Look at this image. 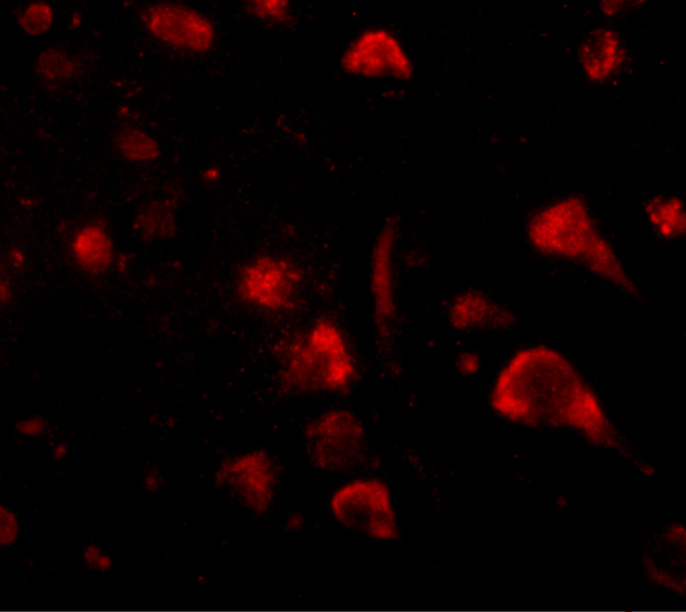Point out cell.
<instances>
[{
	"instance_id": "cell-14",
	"label": "cell",
	"mask_w": 686,
	"mask_h": 612,
	"mask_svg": "<svg viewBox=\"0 0 686 612\" xmlns=\"http://www.w3.org/2000/svg\"><path fill=\"white\" fill-rule=\"evenodd\" d=\"M649 226L662 240H681L686 232L685 204L682 198L673 195H656L644 206Z\"/></svg>"
},
{
	"instance_id": "cell-28",
	"label": "cell",
	"mask_w": 686,
	"mask_h": 612,
	"mask_svg": "<svg viewBox=\"0 0 686 612\" xmlns=\"http://www.w3.org/2000/svg\"><path fill=\"white\" fill-rule=\"evenodd\" d=\"M130 266V259L127 258L126 254L121 253L117 254V258L115 261V267L116 272L119 274H124L127 272V269H129Z\"/></svg>"
},
{
	"instance_id": "cell-27",
	"label": "cell",
	"mask_w": 686,
	"mask_h": 612,
	"mask_svg": "<svg viewBox=\"0 0 686 612\" xmlns=\"http://www.w3.org/2000/svg\"><path fill=\"white\" fill-rule=\"evenodd\" d=\"M202 179L204 180V182H206V184H217V182H219L221 179V170L218 168V166L211 165L209 166V168H206L203 171Z\"/></svg>"
},
{
	"instance_id": "cell-9",
	"label": "cell",
	"mask_w": 686,
	"mask_h": 612,
	"mask_svg": "<svg viewBox=\"0 0 686 612\" xmlns=\"http://www.w3.org/2000/svg\"><path fill=\"white\" fill-rule=\"evenodd\" d=\"M140 21L155 41L174 51L203 55L210 53L217 43L214 22L189 5L151 4L140 12Z\"/></svg>"
},
{
	"instance_id": "cell-3",
	"label": "cell",
	"mask_w": 686,
	"mask_h": 612,
	"mask_svg": "<svg viewBox=\"0 0 686 612\" xmlns=\"http://www.w3.org/2000/svg\"><path fill=\"white\" fill-rule=\"evenodd\" d=\"M279 386L297 395H343L360 380L346 332L331 319L279 339L274 346Z\"/></svg>"
},
{
	"instance_id": "cell-30",
	"label": "cell",
	"mask_w": 686,
	"mask_h": 612,
	"mask_svg": "<svg viewBox=\"0 0 686 612\" xmlns=\"http://www.w3.org/2000/svg\"><path fill=\"white\" fill-rule=\"evenodd\" d=\"M83 25V17L79 13H75L70 17V27L73 29L81 28Z\"/></svg>"
},
{
	"instance_id": "cell-4",
	"label": "cell",
	"mask_w": 686,
	"mask_h": 612,
	"mask_svg": "<svg viewBox=\"0 0 686 612\" xmlns=\"http://www.w3.org/2000/svg\"><path fill=\"white\" fill-rule=\"evenodd\" d=\"M332 519L352 534L387 544L400 537V519L388 484L378 478L342 483L329 500Z\"/></svg>"
},
{
	"instance_id": "cell-25",
	"label": "cell",
	"mask_w": 686,
	"mask_h": 612,
	"mask_svg": "<svg viewBox=\"0 0 686 612\" xmlns=\"http://www.w3.org/2000/svg\"><path fill=\"white\" fill-rule=\"evenodd\" d=\"M7 262L12 269L22 270L27 265V256L25 251L17 246H13L9 251H7Z\"/></svg>"
},
{
	"instance_id": "cell-29",
	"label": "cell",
	"mask_w": 686,
	"mask_h": 612,
	"mask_svg": "<svg viewBox=\"0 0 686 612\" xmlns=\"http://www.w3.org/2000/svg\"><path fill=\"white\" fill-rule=\"evenodd\" d=\"M68 453V448L66 447L65 444H58L57 447L53 449L52 455L55 459H62L67 456Z\"/></svg>"
},
{
	"instance_id": "cell-11",
	"label": "cell",
	"mask_w": 686,
	"mask_h": 612,
	"mask_svg": "<svg viewBox=\"0 0 686 612\" xmlns=\"http://www.w3.org/2000/svg\"><path fill=\"white\" fill-rule=\"evenodd\" d=\"M577 59L588 82L606 85L617 79L626 69L629 51L617 30L598 27L582 39Z\"/></svg>"
},
{
	"instance_id": "cell-31",
	"label": "cell",
	"mask_w": 686,
	"mask_h": 612,
	"mask_svg": "<svg viewBox=\"0 0 686 612\" xmlns=\"http://www.w3.org/2000/svg\"><path fill=\"white\" fill-rule=\"evenodd\" d=\"M145 482L149 490H156L159 486V480L154 475L147 476Z\"/></svg>"
},
{
	"instance_id": "cell-22",
	"label": "cell",
	"mask_w": 686,
	"mask_h": 612,
	"mask_svg": "<svg viewBox=\"0 0 686 612\" xmlns=\"http://www.w3.org/2000/svg\"><path fill=\"white\" fill-rule=\"evenodd\" d=\"M456 367L460 375L473 377L482 368L481 357L472 351L461 352L457 357Z\"/></svg>"
},
{
	"instance_id": "cell-5",
	"label": "cell",
	"mask_w": 686,
	"mask_h": 612,
	"mask_svg": "<svg viewBox=\"0 0 686 612\" xmlns=\"http://www.w3.org/2000/svg\"><path fill=\"white\" fill-rule=\"evenodd\" d=\"M305 286V272L297 262L263 253L238 270L235 292L244 306L277 316L290 314L300 306Z\"/></svg>"
},
{
	"instance_id": "cell-12",
	"label": "cell",
	"mask_w": 686,
	"mask_h": 612,
	"mask_svg": "<svg viewBox=\"0 0 686 612\" xmlns=\"http://www.w3.org/2000/svg\"><path fill=\"white\" fill-rule=\"evenodd\" d=\"M446 316L451 328L460 333L506 331L515 323V315L507 306L476 289L454 294Z\"/></svg>"
},
{
	"instance_id": "cell-20",
	"label": "cell",
	"mask_w": 686,
	"mask_h": 612,
	"mask_svg": "<svg viewBox=\"0 0 686 612\" xmlns=\"http://www.w3.org/2000/svg\"><path fill=\"white\" fill-rule=\"evenodd\" d=\"M21 534V524L17 514L11 508H0V545L2 548H11L17 544Z\"/></svg>"
},
{
	"instance_id": "cell-19",
	"label": "cell",
	"mask_w": 686,
	"mask_h": 612,
	"mask_svg": "<svg viewBox=\"0 0 686 612\" xmlns=\"http://www.w3.org/2000/svg\"><path fill=\"white\" fill-rule=\"evenodd\" d=\"M245 9L252 18L271 27H284L293 21L289 0H251L245 3Z\"/></svg>"
},
{
	"instance_id": "cell-7",
	"label": "cell",
	"mask_w": 686,
	"mask_h": 612,
	"mask_svg": "<svg viewBox=\"0 0 686 612\" xmlns=\"http://www.w3.org/2000/svg\"><path fill=\"white\" fill-rule=\"evenodd\" d=\"M343 73L366 81L408 82L416 66L408 49L394 31L369 27L358 33L340 55Z\"/></svg>"
},
{
	"instance_id": "cell-2",
	"label": "cell",
	"mask_w": 686,
	"mask_h": 612,
	"mask_svg": "<svg viewBox=\"0 0 686 612\" xmlns=\"http://www.w3.org/2000/svg\"><path fill=\"white\" fill-rule=\"evenodd\" d=\"M526 238L541 256L584 269L613 288L636 292L624 260L580 196L557 198L534 211L526 222Z\"/></svg>"
},
{
	"instance_id": "cell-26",
	"label": "cell",
	"mask_w": 686,
	"mask_h": 612,
	"mask_svg": "<svg viewBox=\"0 0 686 612\" xmlns=\"http://www.w3.org/2000/svg\"><path fill=\"white\" fill-rule=\"evenodd\" d=\"M13 299V288L7 278H3L2 283H0V301H2L3 306H7Z\"/></svg>"
},
{
	"instance_id": "cell-10",
	"label": "cell",
	"mask_w": 686,
	"mask_h": 612,
	"mask_svg": "<svg viewBox=\"0 0 686 612\" xmlns=\"http://www.w3.org/2000/svg\"><path fill=\"white\" fill-rule=\"evenodd\" d=\"M400 230L393 220L381 227L370 259V293L374 324L381 337L392 335L397 316L396 250Z\"/></svg>"
},
{
	"instance_id": "cell-15",
	"label": "cell",
	"mask_w": 686,
	"mask_h": 612,
	"mask_svg": "<svg viewBox=\"0 0 686 612\" xmlns=\"http://www.w3.org/2000/svg\"><path fill=\"white\" fill-rule=\"evenodd\" d=\"M132 228L143 241L162 242L171 240L178 232L175 202L163 200L150 203L134 218Z\"/></svg>"
},
{
	"instance_id": "cell-13",
	"label": "cell",
	"mask_w": 686,
	"mask_h": 612,
	"mask_svg": "<svg viewBox=\"0 0 686 612\" xmlns=\"http://www.w3.org/2000/svg\"><path fill=\"white\" fill-rule=\"evenodd\" d=\"M69 249L75 265L87 276L100 277L115 267L118 253L113 235L99 220L76 229L70 238Z\"/></svg>"
},
{
	"instance_id": "cell-33",
	"label": "cell",
	"mask_w": 686,
	"mask_h": 612,
	"mask_svg": "<svg viewBox=\"0 0 686 612\" xmlns=\"http://www.w3.org/2000/svg\"><path fill=\"white\" fill-rule=\"evenodd\" d=\"M130 108L129 107H122L119 109V115L121 116H127L129 115Z\"/></svg>"
},
{
	"instance_id": "cell-6",
	"label": "cell",
	"mask_w": 686,
	"mask_h": 612,
	"mask_svg": "<svg viewBox=\"0 0 686 612\" xmlns=\"http://www.w3.org/2000/svg\"><path fill=\"white\" fill-rule=\"evenodd\" d=\"M303 445L318 471L340 474L363 462L368 432L353 411L331 409L309 421L303 432Z\"/></svg>"
},
{
	"instance_id": "cell-23",
	"label": "cell",
	"mask_w": 686,
	"mask_h": 612,
	"mask_svg": "<svg viewBox=\"0 0 686 612\" xmlns=\"http://www.w3.org/2000/svg\"><path fill=\"white\" fill-rule=\"evenodd\" d=\"M645 2H627V0H604L598 4V9L604 17L613 18L617 17L629 9H636V7L643 6Z\"/></svg>"
},
{
	"instance_id": "cell-17",
	"label": "cell",
	"mask_w": 686,
	"mask_h": 612,
	"mask_svg": "<svg viewBox=\"0 0 686 612\" xmlns=\"http://www.w3.org/2000/svg\"><path fill=\"white\" fill-rule=\"evenodd\" d=\"M34 67L38 77L50 85H63L70 82L77 71L74 58L57 46L47 47L39 53Z\"/></svg>"
},
{
	"instance_id": "cell-8",
	"label": "cell",
	"mask_w": 686,
	"mask_h": 612,
	"mask_svg": "<svg viewBox=\"0 0 686 612\" xmlns=\"http://www.w3.org/2000/svg\"><path fill=\"white\" fill-rule=\"evenodd\" d=\"M215 480L245 511L262 516L276 503L281 472L270 453L252 450L227 459Z\"/></svg>"
},
{
	"instance_id": "cell-32",
	"label": "cell",
	"mask_w": 686,
	"mask_h": 612,
	"mask_svg": "<svg viewBox=\"0 0 686 612\" xmlns=\"http://www.w3.org/2000/svg\"><path fill=\"white\" fill-rule=\"evenodd\" d=\"M20 204L23 206V208L28 210L35 208V201L33 200V198L23 197L20 201Z\"/></svg>"
},
{
	"instance_id": "cell-18",
	"label": "cell",
	"mask_w": 686,
	"mask_h": 612,
	"mask_svg": "<svg viewBox=\"0 0 686 612\" xmlns=\"http://www.w3.org/2000/svg\"><path fill=\"white\" fill-rule=\"evenodd\" d=\"M22 33L29 37H44L55 25L54 7L47 2H30L23 6L17 17Z\"/></svg>"
},
{
	"instance_id": "cell-24",
	"label": "cell",
	"mask_w": 686,
	"mask_h": 612,
	"mask_svg": "<svg viewBox=\"0 0 686 612\" xmlns=\"http://www.w3.org/2000/svg\"><path fill=\"white\" fill-rule=\"evenodd\" d=\"M45 429L44 420L38 417H27L17 425L18 433L27 439H37L45 433Z\"/></svg>"
},
{
	"instance_id": "cell-16",
	"label": "cell",
	"mask_w": 686,
	"mask_h": 612,
	"mask_svg": "<svg viewBox=\"0 0 686 612\" xmlns=\"http://www.w3.org/2000/svg\"><path fill=\"white\" fill-rule=\"evenodd\" d=\"M115 147L124 160L135 164L154 163L162 154L161 146L153 135L134 126L118 131Z\"/></svg>"
},
{
	"instance_id": "cell-21",
	"label": "cell",
	"mask_w": 686,
	"mask_h": 612,
	"mask_svg": "<svg viewBox=\"0 0 686 612\" xmlns=\"http://www.w3.org/2000/svg\"><path fill=\"white\" fill-rule=\"evenodd\" d=\"M83 559L87 567L95 572H108L114 568V560L98 545H87L83 551Z\"/></svg>"
},
{
	"instance_id": "cell-1",
	"label": "cell",
	"mask_w": 686,
	"mask_h": 612,
	"mask_svg": "<svg viewBox=\"0 0 686 612\" xmlns=\"http://www.w3.org/2000/svg\"><path fill=\"white\" fill-rule=\"evenodd\" d=\"M490 401L501 418L516 425L570 429L598 444L617 435L592 386L568 357L546 345L510 356L494 380Z\"/></svg>"
}]
</instances>
